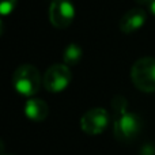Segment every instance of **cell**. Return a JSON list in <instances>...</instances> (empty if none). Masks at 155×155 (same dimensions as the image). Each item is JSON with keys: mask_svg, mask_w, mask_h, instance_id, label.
I'll return each instance as SVG.
<instances>
[{"mask_svg": "<svg viewBox=\"0 0 155 155\" xmlns=\"http://www.w3.org/2000/svg\"><path fill=\"white\" fill-rule=\"evenodd\" d=\"M109 114L102 107L90 109L80 118V128L87 135H99L107 128Z\"/></svg>", "mask_w": 155, "mask_h": 155, "instance_id": "cell-6", "label": "cell"}, {"mask_svg": "<svg viewBox=\"0 0 155 155\" xmlns=\"http://www.w3.org/2000/svg\"><path fill=\"white\" fill-rule=\"evenodd\" d=\"M41 83L42 80H41L40 71L34 65L23 64L16 68V71L14 72L12 84L21 95L33 97L40 90Z\"/></svg>", "mask_w": 155, "mask_h": 155, "instance_id": "cell-2", "label": "cell"}, {"mask_svg": "<svg viewBox=\"0 0 155 155\" xmlns=\"http://www.w3.org/2000/svg\"><path fill=\"white\" fill-rule=\"evenodd\" d=\"M18 0H0V12L2 15H8L16 7Z\"/></svg>", "mask_w": 155, "mask_h": 155, "instance_id": "cell-10", "label": "cell"}, {"mask_svg": "<svg viewBox=\"0 0 155 155\" xmlns=\"http://www.w3.org/2000/svg\"><path fill=\"white\" fill-rule=\"evenodd\" d=\"M75 18V7L71 0H52L49 7L51 23L57 29H65Z\"/></svg>", "mask_w": 155, "mask_h": 155, "instance_id": "cell-5", "label": "cell"}, {"mask_svg": "<svg viewBox=\"0 0 155 155\" xmlns=\"http://www.w3.org/2000/svg\"><path fill=\"white\" fill-rule=\"evenodd\" d=\"M146 19H147V14H146V11L143 8L140 7L131 8L120 19V30L123 33H125V34L135 33L144 25Z\"/></svg>", "mask_w": 155, "mask_h": 155, "instance_id": "cell-7", "label": "cell"}, {"mask_svg": "<svg viewBox=\"0 0 155 155\" xmlns=\"http://www.w3.org/2000/svg\"><path fill=\"white\" fill-rule=\"evenodd\" d=\"M131 79L135 87L144 93H155V59L142 57L131 68Z\"/></svg>", "mask_w": 155, "mask_h": 155, "instance_id": "cell-3", "label": "cell"}, {"mask_svg": "<svg viewBox=\"0 0 155 155\" xmlns=\"http://www.w3.org/2000/svg\"><path fill=\"white\" fill-rule=\"evenodd\" d=\"M4 155H5V154H4Z\"/></svg>", "mask_w": 155, "mask_h": 155, "instance_id": "cell-13", "label": "cell"}, {"mask_svg": "<svg viewBox=\"0 0 155 155\" xmlns=\"http://www.w3.org/2000/svg\"><path fill=\"white\" fill-rule=\"evenodd\" d=\"M72 79L70 67L65 64H54L46 70L44 75V87L51 93H60L68 87Z\"/></svg>", "mask_w": 155, "mask_h": 155, "instance_id": "cell-4", "label": "cell"}, {"mask_svg": "<svg viewBox=\"0 0 155 155\" xmlns=\"http://www.w3.org/2000/svg\"><path fill=\"white\" fill-rule=\"evenodd\" d=\"M147 4H148V8H150L151 14H153V15H155V0H148Z\"/></svg>", "mask_w": 155, "mask_h": 155, "instance_id": "cell-12", "label": "cell"}, {"mask_svg": "<svg viewBox=\"0 0 155 155\" xmlns=\"http://www.w3.org/2000/svg\"><path fill=\"white\" fill-rule=\"evenodd\" d=\"M82 48L76 44H70L65 46L64 53H63V61L65 65H76L79 64L80 59H82Z\"/></svg>", "mask_w": 155, "mask_h": 155, "instance_id": "cell-9", "label": "cell"}, {"mask_svg": "<svg viewBox=\"0 0 155 155\" xmlns=\"http://www.w3.org/2000/svg\"><path fill=\"white\" fill-rule=\"evenodd\" d=\"M140 155H155V147L151 144H144L140 150Z\"/></svg>", "mask_w": 155, "mask_h": 155, "instance_id": "cell-11", "label": "cell"}, {"mask_svg": "<svg viewBox=\"0 0 155 155\" xmlns=\"http://www.w3.org/2000/svg\"><path fill=\"white\" fill-rule=\"evenodd\" d=\"M112 106L114 110V137L124 143L135 140L142 129V120L139 116L127 112V99L123 95H116L112 101Z\"/></svg>", "mask_w": 155, "mask_h": 155, "instance_id": "cell-1", "label": "cell"}, {"mask_svg": "<svg viewBox=\"0 0 155 155\" xmlns=\"http://www.w3.org/2000/svg\"><path fill=\"white\" fill-rule=\"evenodd\" d=\"M48 105L40 98H30L25 105V114L33 121H44L48 117Z\"/></svg>", "mask_w": 155, "mask_h": 155, "instance_id": "cell-8", "label": "cell"}]
</instances>
